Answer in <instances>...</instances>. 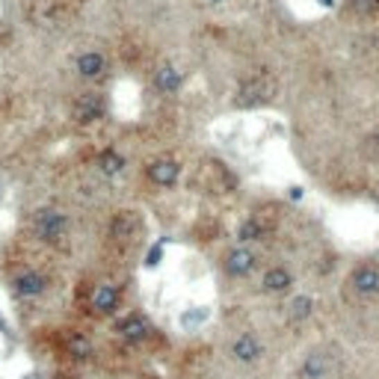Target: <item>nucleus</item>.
Instances as JSON below:
<instances>
[{"mask_svg": "<svg viewBox=\"0 0 379 379\" xmlns=\"http://www.w3.org/2000/svg\"><path fill=\"white\" fill-rule=\"evenodd\" d=\"M276 92H278V83L270 71H252L237 83L231 104L237 110H255V107L270 104L276 98Z\"/></svg>", "mask_w": 379, "mask_h": 379, "instance_id": "f257e3e1", "label": "nucleus"}, {"mask_svg": "<svg viewBox=\"0 0 379 379\" xmlns=\"http://www.w3.org/2000/svg\"><path fill=\"white\" fill-rule=\"evenodd\" d=\"M30 231H33V237L51 243V246H60L71 231V219L60 208H39L30 217Z\"/></svg>", "mask_w": 379, "mask_h": 379, "instance_id": "f03ea898", "label": "nucleus"}, {"mask_svg": "<svg viewBox=\"0 0 379 379\" xmlns=\"http://www.w3.org/2000/svg\"><path fill=\"white\" fill-rule=\"evenodd\" d=\"M74 74L81 77V81H89V83H98L104 81L110 74V60L104 51L98 48H89V51H81L74 57Z\"/></svg>", "mask_w": 379, "mask_h": 379, "instance_id": "0eeeda50", "label": "nucleus"}, {"mask_svg": "<svg viewBox=\"0 0 379 379\" xmlns=\"http://www.w3.org/2000/svg\"><path fill=\"white\" fill-rule=\"evenodd\" d=\"M294 273L287 270L285 264H273L267 267L264 276H261V291L270 294V296H282V294H291L294 291Z\"/></svg>", "mask_w": 379, "mask_h": 379, "instance_id": "ddd939ff", "label": "nucleus"}, {"mask_svg": "<svg viewBox=\"0 0 379 379\" xmlns=\"http://www.w3.org/2000/svg\"><path fill=\"white\" fill-rule=\"evenodd\" d=\"M364 149H367V154H376V158H379V125H376L371 133H367Z\"/></svg>", "mask_w": 379, "mask_h": 379, "instance_id": "5701e85b", "label": "nucleus"}, {"mask_svg": "<svg viewBox=\"0 0 379 379\" xmlns=\"http://www.w3.org/2000/svg\"><path fill=\"white\" fill-rule=\"evenodd\" d=\"M347 12L355 18H373L379 12V0H347Z\"/></svg>", "mask_w": 379, "mask_h": 379, "instance_id": "412c9836", "label": "nucleus"}, {"mask_svg": "<svg viewBox=\"0 0 379 379\" xmlns=\"http://www.w3.org/2000/svg\"><path fill=\"white\" fill-rule=\"evenodd\" d=\"M228 355L240 364H255V362H261V355H264V344L258 335H252V332H240V335L231 338Z\"/></svg>", "mask_w": 379, "mask_h": 379, "instance_id": "9b49d317", "label": "nucleus"}, {"mask_svg": "<svg viewBox=\"0 0 379 379\" xmlns=\"http://www.w3.org/2000/svg\"><path fill=\"white\" fill-rule=\"evenodd\" d=\"M119 305H121V287L113 282L95 285L92 294H89V311H92L95 317H113Z\"/></svg>", "mask_w": 379, "mask_h": 379, "instance_id": "6e6552de", "label": "nucleus"}, {"mask_svg": "<svg viewBox=\"0 0 379 379\" xmlns=\"http://www.w3.org/2000/svg\"><path fill=\"white\" fill-rule=\"evenodd\" d=\"M205 3H210V6H219V3H226V0H205Z\"/></svg>", "mask_w": 379, "mask_h": 379, "instance_id": "b1692460", "label": "nucleus"}, {"mask_svg": "<svg viewBox=\"0 0 379 379\" xmlns=\"http://www.w3.org/2000/svg\"><path fill=\"white\" fill-rule=\"evenodd\" d=\"M69 113H71L74 125H92V121L107 116V95L98 92V89H89V92L74 95Z\"/></svg>", "mask_w": 379, "mask_h": 379, "instance_id": "7ed1b4c3", "label": "nucleus"}, {"mask_svg": "<svg viewBox=\"0 0 379 379\" xmlns=\"http://www.w3.org/2000/svg\"><path fill=\"white\" fill-rule=\"evenodd\" d=\"M113 332H116V338L128 341V344H142L151 335V323H149V317H142V314H125L121 320H116Z\"/></svg>", "mask_w": 379, "mask_h": 379, "instance_id": "4468645a", "label": "nucleus"}, {"mask_svg": "<svg viewBox=\"0 0 379 379\" xmlns=\"http://www.w3.org/2000/svg\"><path fill=\"white\" fill-rule=\"evenodd\" d=\"M208 320V311L205 308H193V311H184L181 314V326L184 329H196L199 323H205Z\"/></svg>", "mask_w": 379, "mask_h": 379, "instance_id": "4be33fe9", "label": "nucleus"}, {"mask_svg": "<svg viewBox=\"0 0 379 379\" xmlns=\"http://www.w3.org/2000/svg\"><path fill=\"white\" fill-rule=\"evenodd\" d=\"M69 15V3L62 0H30L27 6V18L36 27H57Z\"/></svg>", "mask_w": 379, "mask_h": 379, "instance_id": "1a4fd4ad", "label": "nucleus"}, {"mask_svg": "<svg viewBox=\"0 0 379 379\" xmlns=\"http://www.w3.org/2000/svg\"><path fill=\"white\" fill-rule=\"evenodd\" d=\"M95 169L104 178H116V175H121V169H125V158H121L116 149H104L95 158Z\"/></svg>", "mask_w": 379, "mask_h": 379, "instance_id": "6ab92c4d", "label": "nucleus"}, {"mask_svg": "<svg viewBox=\"0 0 379 379\" xmlns=\"http://www.w3.org/2000/svg\"><path fill=\"white\" fill-rule=\"evenodd\" d=\"M60 347H62V355H69V359H74V362H86V359H92L95 355V344L77 329L62 332Z\"/></svg>", "mask_w": 379, "mask_h": 379, "instance_id": "dca6fc26", "label": "nucleus"}, {"mask_svg": "<svg viewBox=\"0 0 379 379\" xmlns=\"http://www.w3.org/2000/svg\"><path fill=\"white\" fill-rule=\"evenodd\" d=\"M154 86H158V92L163 95H175V92H181V86H184V74L175 69L172 62H163L158 71H154Z\"/></svg>", "mask_w": 379, "mask_h": 379, "instance_id": "f3484780", "label": "nucleus"}, {"mask_svg": "<svg viewBox=\"0 0 379 379\" xmlns=\"http://www.w3.org/2000/svg\"><path fill=\"white\" fill-rule=\"evenodd\" d=\"M273 219L270 217H264V214H252L246 217L237 226V243H243V246H252V243H261L267 240L273 234Z\"/></svg>", "mask_w": 379, "mask_h": 379, "instance_id": "f8f14e48", "label": "nucleus"}, {"mask_svg": "<svg viewBox=\"0 0 379 379\" xmlns=\"http://www.w3.org/2000/svg\"><path fill=\"white\" fill-rule=\"evenodd\" d=\"M255 270H258V252H255L252 246L237 243V246L226 249V255H222V273H226L228 278H246Z\"/></svg>", "mask_w": 379, "mask_h": 379, "instance_id": "423d86ee", "label": "nucleus"}, {"mask_svg": "<svg viewBox=\"0 0 379 379\" xmlns=\"http://www.w3.org/2000/svg\"><path fill=\"white\" fill-rule=\"evenodd\" d=\"M329 373V355L323 350H311L299 364V379H323Z\"/></svg>", "mask_w": 379, "mask_h": 379, "instance_id": "a211bd4d", "label": "nucleus"}, {"mask_svg": "<svg viewBox=\"0 0 379 379\" xmlns=\"http://www.w3.org/2000/svg\"><path fill=\"white\" fill-rule=\"evenodd\" d=\"M146 178L154 187H172L181 178V163L175 158H158L146 166Z\"/></svg>", "mask_w": 379, "mask_h": 379, "instance_id": "2eb2a0df", "label": "nucleus"}, {"mask_svg": "<svg viewBox=\"0 0 379 379\" xmlns=\"http://www.w3.org/2000/svg\"><path fill=\"white\" fill-rule=\"evenodd\" d=\"M311 314H314V296L299 294V296H294L291 303H287V320H291V323H303Z\"/></svg>", "mask_w": 379, "mask_h": 379, "instance_id": "aec40b11", "label": "nucleus"}, {"mask_svg": "<svg viewBox=\"0 0 379 379\" xmlns=\"http://www.w3.org/2000/svg\"><path fill=\"white\" fill-rule=\"evenodd\" d=\"M347 287L359 299L379 296V264L376 261H359L347 276Z\"/></svg>", "mask_w": 379, "mask_h": 379, "instance_id": "20e7f679", "label": "nucleus"}, {"mask_svg": "<svg viewBox=\"0 0 379 379\" xmlns=\"http://www.w3.org/2000/svg\"><path fill=\"white\" fill-rule=\"evenodd\" d=\"M12 294L18 299H36L42 294H48V287H51V276L39 270V267H24V270H18L12 276Z\"/></svg>", "mask_w": 379, "mask_h": 379, "instance_id": "39448f33", "label": "nucleus"}, {"mask_svg": "<svg viewBox=\"0 0 379 379\" xmlns=\"http://www.w3.org/2000/svg\"><path fill=\"white\" fill-rule=\"evenodd\" d=\"M142 228L140 214L137 210H116L113 219H110V228H107V237L113 243H133L137 234Z\"/></svg>", "mask_w": 379, "mask_h": 379, "instance_id": "9d476101", "label": "nucleus"}]
</instances>
